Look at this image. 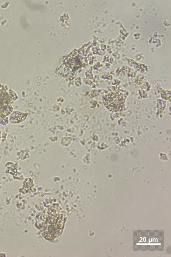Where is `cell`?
<instances>
[{
    "label": "cell",
    "instance_id": "obj_1",
    "mask_svg": "<svg viewBox=\"0 0 171 257\" xmlns=\"http://www.w3.org/2000/svg\"><path fill=\"white\" fill-rule=\"evenodd\" d=\"M27 113L19 111H15L11 113L9 120L14 123H19L22 122L27 117Z\"/></svg>",
    "mask_w": 171,
    "mask_h": 257
},
{
    "label": "cell",
    "instance_id": "obj_2",
    "mask_svg": "<svg viewBox=\"0 0 171 257\" xmlns=\"http://www.w3.org/2000/svg\"><path fill=\"white\" fill-rule=\"evenodd\" d=\"M7 256L6 253L3 252H0V257H7Z\"/></svg>",
    "mask_w": 171,
    "mask_h": 257
}]
</instances>
